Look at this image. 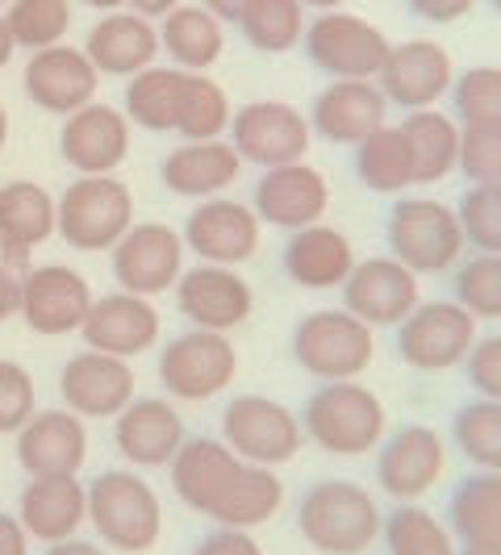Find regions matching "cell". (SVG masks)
<instances>
[{
  "mask_svg": "<svg viewBox=\"0 0 501 555\" xmlns=\"http://www.w3.org/2000/svg\"><path fill=\"white\" fill-rule=\"evenodd\" d=\"M381 527V501L356 480H318L297 501V530L318 555H368Z\"/></svg>",
  "mask_w": 501,
  "mask_h": 555,
  "instance_id": "1",
  "label": "cell"
},
{
  "mask_svg": "<svg viewBox=\"0 0 501 555\" xmlns=\"http://www.w3.org/2000/svg\"><path fill=\"white\" fill-rule=\"evenodd\" d=\"M301 430L318 451L338 460H360L385 443L389 414H385V401L363 380H331L309 392Z\"/></svg>",
  "mask_w": 501,
  "mask_h": 555,
  "instance_id": "2",
  "label": "cell"
},
{
  "mask_svg": "<svg viewBox=\"0 0 501 555\" xmlns=\"http://www.w3.org/2000/svg\"><path fill=\"white\" fill-rule=\"evenodd\" d=\"M88 527L113 552L142 555L164 534V501L139 468H110L88 480Z\"/></svg>",
  "mask_w": 501,
  "mask_h": 555,
  "instance_id": "3",
  "label": "cell"
},
{
  "mask_svg": "<svg viewBox=\"0 0 501 555\" xmlns=\"http://www.w3.org/2000/svg\"><path fill=\"white\" fill-rule=\"evenodd\" d=\"M389 255L401 259L414 276H444L464 259V230L455 205L439 196L401 193L389 209Z\"/></svg>",
  "mask_w": 501,
  "mask_h": 555,
  "instance_id": "4",
  "label": "cell"
},
{
  "mask_svg": "<svg viewBox=\"0 0 501 555\" xmlns=\"http://www.w3.org/2000/svg\"><path fill=\"white\" fill-rule=\"evenodd\" d=\"M297 367L318 385L331 380H360L376 360V331L347 309H313L297 322L288 343Z\"/></svg>",
  "mask_w": 501,
  "mask_h": 555,
  "instance_id": "5",
  "label": "cell"
},
{
  "mask_svg": "<svg viewBox=\"0 0 501 555\" xmlns=\"http://www.w3.org/2000/svg\"><path fill=\"white\" fill-rule=\"evenodd\" d=\"M130 225L134 193L117 176H76L55 201V234L84 255H110Z\"/></svg>",
  "mask_w": 501,
  "mask_h": 555,
  "instance_id": "6",
  "label": "cell"
},
{
  "mask_svg": "<svg viewBox=\"0 0 501 555\" xmlns=\"http://www.w3.org/2000/svg\"><path fill=\"white\" fill-rule=\"evenodd\" d=\"M222 443L243 460L259 468H284L301 455L306 430L301 417L293 414L284 401L268 392H239L222 410Z\"/></svg>",
  "mask_w": 501,
  "mask_h": 555,
  "instance_id": "7",
  "label": "cell"
},
{
  "mask_svg": "<svg viewBox=\"0 0 501 555\" xmlns=\"http://www.w3.org/2000/svg\"><path fill=\"white\" fill-rule=\"evenodd\" d=\"M155 372H159V385L171 401L201 405V401H209V397H218L234 385L239 351H234L230 334L189 326V331H180L159 347Z\"/></svg>",
  "mask_w": 501,
  "mask_h": 555,
  "instance_id": "8",
  "label": "cell"
},
{
  "mask_svg": "<svg viewBox=\"0 0 501 555\" xmlns=\"http://www.w3.org/2000/svg\"><path fill=\"white\" fill-rule=\"evenodd\" d=\"M389 47L393 42L385 38V29L347 9L318 13L301 38L306 59L331 80H376L389 59Z\"/></svg>",
  "mask_w": 501,
  "mask_h": 555,
  "instance_id": "9",
  "label": "cell"
},
{
  "mask_svg": "<svg viewBox=\"0 0 501 555\" xmlns=\"http://www.w3.org/2000/svg\"><path fill=\"white\" fill-rule=\"evenodd\" d=\"M226 139L239 151L243 164L268 171V167L306 159L313 146V130H309L306 113L288 101H251V105L234 109Z\"/></svg>",
  "mask_w": 501,
  "mask_h": 555,
  "instance_id": "10",
  "label": "cell"
},
{
  "mask_svg": "<svg viewBox=\"0 0 501 555\" xmlns=\"http://www.w3.org/2000/svg\"><path fill=\"white\" fill-rule=\"evenodd\" d=\"M397 356L414 372H451L464 367L480 338L476 318L460 301H418V309L397 326Z\"/></svg>",
  "mask_w": 501,
  "mask_h": 555,
  "instance_id": "11",
  "label": "cell"
},
{
  "mask_svg": "<svg viewBox=\"0 0 501 555\" xmlns=\"http://www.w3.org/2000/svg\"><path fill=\"white\" fill-rule=\"evenodd\" d=\"M184 234L167 222H134L117 247L110 250V268L117 288L139 293V297H164L176 288V280L184 272Z\"/></svg>",
  "mask_w": 501,
  "mask_h": 555,
  "instance_id": "12",
  "label": "cell"
},
{
  "mask_svg": "<svg viewBox=\"0 0 501 555\" xmlns=\"http://www.w3.org/2000/svg\"><path fill=\"white\" fill-rule=\"evenodd\" d=\"M92 284L72 263H38L22 272V306L17 318L42 338L80 334L84 318L92 309Z\"/></svg>",
  "mask_w": 501,
  "mask_h": 555,
  "instance_id": "13",
  "label": "cell"
},
{
  "mask_svg": "<svg viewBox=\"0 0 501 555\" xmlns=\"http://www.w3.org/2000/svg\"><path fill=\"white\" fill-rule=\"evenodd\" d=\"M401 259L393 255H372V259H356L351 276L343 280V309L368 322L372 331H397L422 301V288Z\"/></svg>",
  "mask_w": 501,
  "mask_h": 555,
  "instance_id": "14",
  "label": "cell"
},
{
  "mask_svg": "<svg viewBox=\"0 0 501 555\" xmlns=\"http://www.w3.org/2000/svg\"><path fill=\"white\" fill-rule=\"evenodd\" d=\"M376 455V485L385 489V498L401 501H422L447 473V439L426 426H401L385 435V443L372 451Z\"/></svg>",
  "mask_w": 501,
  "mask_h": 555,
  "instance_id": "15",
  "label": "cell"
},
{
  "mask_svg": "<svg viewBox=\"0 0 501 555\" xmlns=\"http://www.w3.org/2000/svg\"><path fill=\"white\" fill-rule=\"evenodd\" d=\"M180 234H184L189 255H196V263L243 268L264 243V222L255 218L247 201L209 196V201H196V209L184 218Z\"/></svg>",
  "mask_w": 501,
  "mask_h": 555,
  "instance_id": "16",
  "label": "cell"
},
{
  "mask_svg": "<svg viewBox=\"0 0 501 555\" xmlns=\"http://www.w3.org/2000/svg\"><path fill=\"white\" fill-rule=\"evenodd\" d=\"M176 309L180 318L196 326V331H239L255 309V293L251 280L239 268H222V263H193L176 280Z\"/></svg>",
  "mask_w": 501,
  "mask_h": 555,
  "instance_id": "17",
  "label": "cell"
},
{
  "mask_svg": "<svg viewBox=\"0 0 501 555\" xmlns=\"http://www.w3.org/2000/svg\"><path fill=\"white\" fill-rule=\"evenodd\" d=\"M251 209L255 218L272 230H306V225L322 222L331 209V180L313 164L297 159V164L268 167L255 189H251Z\"/></svg>",
  "mask_w": 501,
  "mask_h": 555,
  "instance_id": "18",
  "label": "cell"
},
{
  "mask_svg": "<svg viewBox=\"0 0 501 555\" xmlns=\"http://www.w3.org/2000/svg\"><path fill=\"white\" fill-rule=\"evenodd\" d=\"M134 389H139V380H134L130 360L101 356V351H88V347L59 367L63 410H72L84 422H110V417H117L139 397Z\"/></svg>",
  "mask_w": 501,
  "mask_h": 555,
  "instance_id": "19",
  "label": "cell"
},
{
  "mask_svg": "<svg viewBox=\"0 0 501 555\" xmlns=\"http://www.w3.org/2000/svg\"><path fill=\"white\" fill-rule=\"evenodd\" d=\"M451 83H455V67H451L447 47L435 38H410V42L389 47V59L376 76L385 101L406 113L435 109L444 96H451Z\"/></svg>",
  "mask_w": 501,
  "mask_h": 555,
  "instance_id": "20",
  "label": "cell"
},
{
  "mask_svg": "<svg viewBox=\"0 0 501 555\" xmlns=\"http://www.w3.org/2000/svg\"><path fill=\"white\" fill-rule=\"evenodd\" d=\"M84 347L101 351V356H117V360H134L146 356L159 334H164V318L151 297L113 288L105 297H92V309L84 318Z\"/></svg>",
  "mask_w": 501,
  "mask_h": 555,
  "instance_id": "21",
  "label": "cell"
},
{
  "mask_svg": "<svg viewBox=\"0 0 501 555\" xmlns=\"http://www.w3.org/2000/svg\"><path fill=\"white\" fill-rule=\"evenodd\" d=\"M184 439H189L184 414L176 410L171 397H134L113 417V447L126 460V468H139V473L167 468Z\"/></svg>",
  "mask_w": 501,
  "mask_h": 555,
  "instance_id": "22",
  "label": "cell"
},
{
  "mask_svg": "<svg viewBox=\"0 0 501 555\" xmlns=\"http://www.w3.org/2000/svg\"><path fill=\"white\" fill-rule=\"evenodd\" d=\"M59 155L76 176H117V167L130 159V121L113 105H84L63 117Z\"/></svg>",
  "mask_w": 501,
  "mask_h": 555,
  "instance_id": "23",
  "label": "cell"
},
{
  "mask_svg": "<svg viewBox=\"0 0 501 555\" xmlns=\"http://www.w3.org/2000/svg\"><path fill=\"white\" fill-rule=\"evenodd\" d=\"M22 88H26L29 105H38L42 113H67L84 109L97 101V88H101V72L92 67V59L84 55L80 47H47V51H34L22 72Z\"/></svg>",
  "mask_w": 501,
  "mask_h": 555,
  "instance_id": "24",
  "label": "cell"
},
{
  "mask_svg": "<svg viewBox=\"0 0 501 555\" xmlns=\"http://www.w3.org/2000/svg\"><path fill=\"white\" fill-rule=\"evenodd\" d=\"M309 130L331 146H360L389 121V101L376 80H331L309 105Z\"/></svg>",
  "mask_w": 501,
  "mask_h": 555,
  "instance_id": "25",
  "label": "cell"
},
{
  "mask_svg": "<svg viewBox=\"0 0 501 555\" xmlns=\"http://www.w3.org/2000/svg\"><path fill=\"white\" fill-rule=\"evenodd\" d=\"M239 468H243V460L222 439H214V435H189L184 447L167 464V480H171V493H176V501L184 509L209 518L214 505L230 489V480L239 476Z\"/></svg>",
  "mask_w": 501,
  "mask_h": 555,
  "instance_id": "26",
  "label": "cell"
},
{
  "mask_svg": "<svg viewBox=\"0 0 501 555\" xmlns=\"http://www.w3.org/2000/svg\"><path fill=\"white\" fill-rule=\"evenodd\" d=\"M88 426L72 410H38L17 430V464L26 476H80Z\"/></svg>",
  "mask_w": 501,
  "mask_h": 555,
  "instance_id": "27",
  "label": "cell"
},
{
  "mask_svg": "<svg viewBox=\"0 0 501 555\" xmlns=\"http://www.w3.org/2000/svg\"><path fill=\"white\" fill-rule=\"evenodd\" d=\"M280 268L306 293H331L343 288V280L356 268V247L338 225L313 222L306 230H293L280 250Z\"/></svg>",
  "mask_w": 501,
  "mask_h": 555,
  "instance_id": "28",
  "label": "cell"
},
{
  "mask_svg": "<svg viewBox=\"0 0 501 555\" xmlns=\"http://www.w3.org/2000/svg\"><path fill=\"white\" fill-rule=\"evenodd\" d=\"M17 518L29 539L47 547L63 543L88 522V485H80V476H29L17 498Z\"/></svg>",
  "mask_w": 501,
  "mask_h": 555,
  "instance_id": "29",
  "label": "cell"
},
{
  "mask_svg": "<svg viewBox=\"0 0 501 555\" xmlns=\"http://www.w3.org/2000/svg\"><path fill=\"white\" fill-rule=\"evenodd\" d=\"M84 55L92 59V67L101 76H139L142 67H151L159 59V26L151 17H142L134 9H113L97 26L88 29Z\"/></svg>",
  "mask_w": 501,
  "mask_h": 555,
  "instance_id": "30",
  "label": "cell"
},
{
  "mask_svg": "<svg viewBox=\"0 0 501 555\" xmlns=\"http://www.w3.org/2000/svg\"><path fill=\"white\" fill-rule=\"evenodd\" d=\"M239 171H243V159L230 146V139H205L171 146L159 164V180L171 196L209 201V196H226V189L239 180Z\"/></svg>",
  "mask_w": 501,
  "mask_h": 555,
  "instance_id": "31",
  "label": "cell"
},
{
  "mask_svg": "<svg viewBox=\"0 0 501 555\" xmlns=\"http://www.w3.org/2000/svg\"><path fill=\"white\" fill-rule=\"evenodd\" d=\"M55 234V196L38 180L0 184V263L17 268Z\"/></svg>",
  "mask_w": 501,
  "mask_h": 555,
  "instance_id": "32",
  "label": "cell"
},
{
  "mask_svg": "<svg viewBox=\"0 0 501 555\" xmlns=\"http://www.w3.org/2000/svg\"><path fill=\"white\" fill-rule=\"evenodd\" d=\"M159 51L180 72H209L226 55V29L205 4H176L159 17Z\"/></svg>",
  "mask_w": 501,
  "mask_h": 555,
  "instance_id": "33",
  "label": "cell"
},
{
  "mask_svg": "<svg viewBox=\"0 0 501 555\" xmlns=\"http://www.w3.org/2000/svg\"><path fill=\"white\" fill-rule=\"evenodd\" d=\"M401 134L410 146V159H414V184H444L447 176L460 167V121L435 109H414L406 113L401 121Z\"/></svg>",
  "mask_w": 501,
  "mask_h": 555,
  "instance_id": "34",
  "label": "cell"
},
{
  "mask_svg": "<svg viewBox=\"0 0 501 555\" xmlns=\"http://www.w3.org/2000/svg\"><path fill=\"white\" fill-rule=\"evenodd\" d=\"M284 505V480L277 468H259V464H243L239 476L230 480L222 501L214 505L209 522L214 527H239V530H259L268 527Z\"/></svg>",
  "mask_w": 501,
  "mask_h": 555,
  "instance_id": "35",
  "label": "cell"
},
{
  "mask_svg": "<svg viewBox=\"0 0 501 555\" xmlns=\"http://www.w3.org/2000/svg\"><path fill=\"white\" fill-rule=\"evenodd\" d=\"M180 92H184V72L151 63V67H142L139 76L126 80L121 113H126L130 126H139L146 134H176Z\"/></svg>",
  "mask_w": 501,
  "mask_h": 555,
  "instance_id": "36",
  "label": "cell"
},
{
  "mask_svg": "<svg viewBox=\"0 0 501 555\" xmlns=\"http://www.w3.org/2000/svg\"><path fill=\"white\" fill-rule=\"evenodd\" d=\"M356 151V180H360L368 193L381 196H401L406 189H414V159H410V146L401 126H381L376 134H368Z\"/></svg>",
  "mask_w": 501,
  "mask_h": 555,
  "instance_id": "37",
  "label": "cell"
},
{
  "mask_svg": "<svg viewBox=\"0 0 501 555\" xmlns=\"http://www.w3.org/2000/svg\"><path fill=\"white\" fill-rule=\"evenodd\" d=\"M447 518L460 543H501V473H473L460 480Z\"/></svg>",
  "mask_w": 501,
  "mask_h": 555,
  "instance_id": "38",
  "label": "cell"
},
{
  "mask_svg": "<svg viewBox=\"0 0 501 555\" xmlns=\"http://www.w3.org/2000/svg\"><path fill=\"white\" fill-rule=\"evenodd\" d=\"M381 539H385V552L389 555H460V539L422 501L393 505L389 514H385Z\"/></svg>",
  "mask_w": 501,
  "mask_h": 555,
  "instance_id": "39",
  "label": "cell"
},
{
  "mask_svg": "<svg viewBox=\"0 0 501 555\" xmlns=\"http://www.w3.org/2000/svg\"><path fill=\"white\" fill-rule=\"evenodd\" d=\"M230 92L205 72H184V92H180V117H176V134L184 142L226 139L230 130Z\"/></svg>",
  "mask_w": 501,
  "mask_h": 555,
  "instance_id": "40",
  "label": "cell"
},
{
  "mask_svg": "<svg viewBox=\"0 0 501 555\" xmlns=\"http://www.w3.org/2000/svg\"><path fill=\"white\" fill-rule=\"evenodd\" d=\"M306 4L301 0H251L239 29L259 55H288L306 38Z\"/></svg>",
  "mask_w": 501,
  "mask_h": 555,
  "instance_id": "41",
  "label": "cell"
},
{
  "mask_svg": "<svg viewBox=\"0 0 501 555\" xmlns=\"http://www.w3.org/2000/svg\"><path fill=\"white\" fill-rule=\"evenodd\" d=\"M451 439L476 473H501V401L476 397L460 405L451 422Z\"/></svg>",
  "mask_w": 501,
  "mask_h": 555,
  "instance_id": "42",
  "label": "cell"
},
{
  "mask_svg": "<svg viewBox=\"0 0 501 555\" xmlns=\"http://www.w3.org/2000/svg\"><path fill=\"white\" fill-rule=\"evenodd\" d=\"M4 22L13 34V47L22 51H47L59 47L72 29V4L67 0H13L4 9Z\"/></svg>",
  "mask_w": 501,
  "mask_h": 555,
  "instance_id": "43",
  "label": "cell"
},
{
  "mask_svg": "<svg viewBox=\"0 0 501 555\" xmlns=\"http://www.w3.org/2000/svg\"><path fill=\"white\" fill-rule=\"evenodd\" d=\"M476 322H501V255H468L455 263V297Z\"/></svg>",
  "mask_w": 501,
  "mask_h": 555,
  "instance_id": "44",
  "label": "cell"
},
{
  "mask_svg": "<svg viewBox=\"0 0 501 555\" xmlns=\"http://www.w3.org/2000/svg\"><path fill=\"white\" fill-rule=\"evenodd\" d=\"M451 113L460 126H501V67H468L455 76Z\"/></svg>",
  "mask_w": 501,
  "mask_h": 555,
  "instance_id": "45",
  "label": "cell"
},
{
  "mask_svg": "<svg viewBox=\"0 0 501 555\" xmlns=\"http://www.w3.org/2000/svg\"><path fill=\"white\" fill-rule=\"evenodd\" d=\"M464 243L480 255H501V184H473L455 205Z\"/></svg>",
  "mask_w": 501,
  "mask_h": 555,
  "instance_id": "46",
  "label": "cell"
},
{
  "mask_svg": "<svg viewBox=\"0 0 501 555\" xmlns=\"http://www.w3.org/2000/svg\"><path fill=\"white\" fill-rule=\"evenodd\" d=\"M468 184H501V126H460V167Z\"/></svg>",
  "mask_w": 501,
  "mask_h": 555,
  "instance_id": "47",
  "label": "cell"
},
{
  "mask_svg": "<svg viewBox=\"0 0 501 555\" xmlns=\"http://www.w3.org/2000/svg\"><path fill=\"white\" fill-rule=\"evenodd\" d=\"M38 414V385L26 363L0 360V435H17Z\"/></svg>",
  "mask_w": 501,
  "mask_h": 555,
  "instance_id": "48",
  "label": "cell"
},
{
  "mask_svg": "<svg viewBox=\"0 0 501 555\" xmlns=\"http://www.w3.org/2000/svg\"><path fill=\"white\" fill-rule=\"evenodd\" d=\"M464 372H468V385L476 389V397L501 401V334L476 338L468 360H464Z\"/></svg>",
  "mask_w": 501,
  "mask_h": 555,
  "instance_id": "49",
  "label": "cell"
},
{
  "mask_svg": "<svg viewBox=\"0 0 501 555\" xmlns=\"http://www.w3.org/2000/svg\"><path fill=\"white\" fill-rule=\"evenodd\" d=\"M193 555H268V552H264V543L255 539V530L214 527L196 539Z\"/></svg>",
  "mask_w": 501,
  "mask_h": 555,
  "instance_id": "50",
  "label": "cell"
},
{
  "mask_svg": "<svg viewBox=\"0 0 501 555\" xmlns=\"http://www.w3.org/2000/svg\"><path fill=\"white\" fill-rule=\"evenodd\" d=\"M410 13L418 22H431V26H451V22H464L476 9V0H406Z\"/></svg>",
  "mask_w": 501,
  "mask_h": 555,
  "instance_id": "51",
  "label": "cell"
},
{
  "mask_svg": "<svg viewBox=\"0 0 501 555\" xmlns=\"http://www.w3.org/2000/svg\"><path fill=\"white\" fill-rule=\"evenodd\" d=\"M0 555H29V534L17 514L0 509Z\"/></svg>",
  "mask_w": 501,
  "mask_h": 555,
  "instance_id": "52",
  "label": "cell"
},
{
  "mask_svg": "<svg viewBox=\"0 0 501 555\" xmlns=\"http://www.w3.org/2000/svg\"><path fill=\"white\" fill-rule=\"evenodd\" d=\"M17 306H22V276H17V268L0 263V326L9 318H17Z\"/></svg>",
  "mask_w": 501,
  "mask_h": 555,
  "instance_id": "53",
  "label": "cell"
},
{
  "mask_svg": "<svg viewBox=\"0 0 501 555\" xmlns=\"http://www.w3.org/2000/svg\"><path fill=\"white\" fill-rule=\"evenodd\" d=\"M47 555H105V547H101V543H92V539L72 534V539H63V543H51Z\"/></svg>",
  "mask_w": 501,
  "mask_h": 555,
  "instance_id": "54",
  "label": "cell"
},
{
  "mask_svg": "<svg viewBox=\"0 0 501 555\" xmlns=\"http://www.w3.org/2000/svg\"><path fill=\"white\" fill-rule=\"evenodd\" d=\"M201 4H205V9H209L218 22H222V26H226V22H234V26H239V17L247 13L251 0H201Z\"/></svg>",
  "mask_w": 501,
  "mask_h": 555,
  "instance_id": "55",
  "label": "cell"
},
{
  "mask_svg": "<svg viewBox=\"0 0 501 555\" xmlns=\"http://www.w3.org/2000/svg\"><path fill=\"white\" fill-rule=\"evenodd\" d=\"M176 4H184V0H126V9H134V13H142V17H151V22H159V17H167Z\"/></svg>",
  "mask_w": 501,
  "mask_h": 555,
  "instance_id": "56",
  "label": "cell"
},
{
  "mask_svg": "<svg viewBox=\"0 0 501 555\" xmlns=\"http://www.w3.org/2000/svg\"><path fill=\"white\" fill-rule=\"evenodd\" d=\"M13 34H9V22H4V13H0V72L9 67V59H13Z\"/></svg>",
  "mask_w": 501,
  "mask_h": 555,
  "instance_id": "57",
  "label": "cell"
},
{
  "mask_svg": "<svg viewBox=\"0 0 501 555\" xmlns=\"http://www.w3.org/2000/svg\"><path fill=\"white\" fill-rule=\"evenodd\" d=\"M460 555H501V543H460Z\"/></svg>",
  "mask_w": 501,
  "mask_h": 555,
  "instance_id": "58",
  "label": "cell"
},
{
  "mask_svg": "<svg viewBox=\"0 0 501 555\" xmlns=\"http://www.w3.org/2000/svg\"><path fill=\"white\" fill-rule=\"evenodd\" d=\"M88 9H101V13H113V9H126V0H80Z\"/></svg>",
  "mask_w": 501,
  "mask_h": 555,
  "instance_id": "59",
  "label": "cell"
},
{
  "mask_svg": "<svg viewBox=\"0 0 501 555\" xmlns=\"http://www.w3.org/2000/svg\"><path fill=\"white\" fill-rule=\"evenodd\" d=\"M306 9H318V13H331V9H343L347 0H301Z\"/></svg>",
  "mask_w": 501,
  "mask_h": 555,
  "instance_id": "60",
  "label": "cell"
},
{
  "mask_svg": "<svg viewBox=\"0 0 501 555\" xmlns=\"http://www.w3.org/2000/svg\"><path fill=\"white\" fill-rule=\"evenodd\" d=\"M4 142H9V113L0 105V151H4Z\"/></svg>",
  "mask_w": 501,
  "mask_h": 555,
  "instance_id": "61",
  "label": "cell"
},
{
  "mask_svg": "<svg viewBox=\"0 0 501 555\" xmlns=\"http://www.w3.org/2000/svg\"><path fill=\"white\" fill-rule=\"evenodd\" d=\"M489 4H493V9H498V13H501V0H489Z\"/></svg>",
  "mask_w": 501,
  "mask_h": 555,
  "instance_id": "62",
  "label": "cell"
},
{
  "mask_svg": "<svg viewBox=\"0 0 501 555\" xmlns=\"http://www.w3.org/2000/svg\"><path fill=\"white\" fill-rule=\"evenodd\" d=\"M0 4H13V0H0Z\"/></svg>",
  "mask_w": 501,
  "mask_h": 555,
  "instance_id": "63",
  "label": "cell"
}]
</instances>
